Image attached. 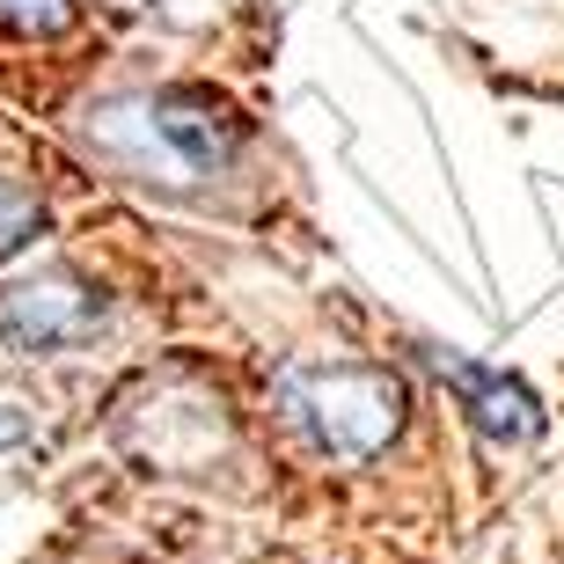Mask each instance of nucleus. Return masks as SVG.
I'll list each match as a JSON object with an SVG mask.
<instances>
[{
	"label": "nucleus",
	"mask_w": 564,
	"mask_h": 564,
	"mask_svg": "<svg viewBox=\"0 0 564 564\" xmlns=\"http://www.w3.org/2000/svg\"><path fill=\"white\" fill-rule=\"evenodd\" d=\"M82 132L104 162L162 191H191L220 176L242 147V118H228L213 96H118V104L88 110Z\"/></svg>",
	"instance_id": "1"
},
{
	"label": "nucleus",
	"mask_w": 564,
	"mask_h": 564,
	"mask_svg": "<svg viewBox=\"0 0 564 564\" xmlns=\"http://www.w3.org/2000/svg\"><path fill=\"white\" fill-rule=\"evenodd\" d=\"M279 411L330 462H375L403 425V381L381 367H286Z\"/></svg>",
	"instance_id": "2"
},
{
	"label": "nucleus",
	"mask_w": 564,
	"mask_h": 564,
	"mask_svg": "<svg viewBox=\"0 0 564 564\" xmlns=\"http://www.w3.org/2000/svg\"><path fill=\"white\" fill-rule=\"evenodd\" d=\"M104 323L96 286L66 272H37V279H8L0 286V337L15 352H59V345H88Z\"/></svg>",
	"instance_id": "3"
},
{
	"label": "nucleus",
	"mask_w": 564,
	"mask_h": 564,
	"mask_svg": "<svg viewBox=\"0 0 564 564\" xmlns=\"http://www.w3.org/2000/svg\"><path fill=\"white\" fill-rule=\"evenodd\" d=\"M425 359L455 381V397L469 403V419H477L491 440H535L543 433V403L528 397L521 381L491 375V367H469V359H447V352H425Z\"/></svg>",
	"instance_id": "4"
},
{
	"label": "nucleus",
	"mask_w": 564,
	"mask_h": 564,
	"mask_svg": "<svg viewBox=\"0 0 564 564\" xmlns=\"http://www.w3.org/2000/svg\"><path fill=\"white\" fill-rule=\"evenodd\" d=\"M0 22L22 37H59L74 30V0H0Z\"/></svg>",
	"instance_id": "5"
},
{
	"label": "nucleus",
	"mask_w": 564,
	"mask_h": 564,
	"mask_svg": "<svg viewBox=\"0 0 564 564\" xmlns=\"http://www.w3.org/2000/svg\"><path fill=\"white\" fill-rule=\"evenodd\" d=\"M44 228V206H37V191H22V184H0V257L22 250L30 235Z\"/></svg>",
	"instance_id": "6"
},
{
	"label": "nucleus",
	"mask_w": 564,
	"mask_h": 564,
	"mask_svg": "<svg viewBox=\"0 0 564 564\" xmlns=\"http://www.w3.org/2000/svg\"><path fill=\"white\" fill-rule=\"evenodd\" d=\"M22 440H30V425H22L15 411H0V455H8V447H22Z\"/></svg>",
	"instance_id": "7"
}]
</instances>
